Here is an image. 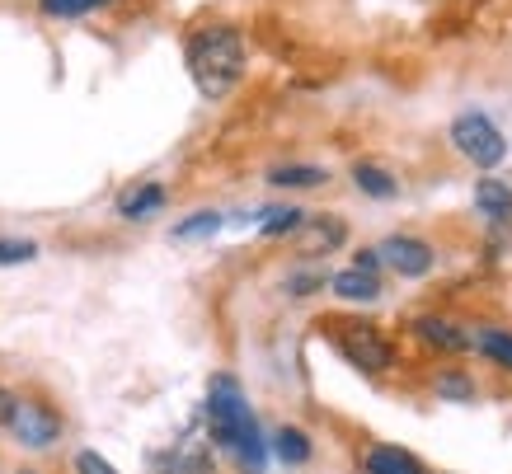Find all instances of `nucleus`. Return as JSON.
Masks as SVG:
<instances>
[{"label":"nucleus","mask_w":512,"mask_h":474,"mask_svg":"<svg viewBox=\"0 0 512 474\" xmlns=\"http://www.w3.org/2000/svg\"><path fill=\"white\" fill-rule=\"evenodd\" d=\"M207 432H212V442L221 451H231L245 474L264 470L268 460L264 432L254 423V409H249V399L235 376H212V385H207Z\"/></svg>","instance_id":"obj_1"},{"label":"nucleus","mask_w":512,"mask_h":474,"mask_svg":"<svg viewBox=\"0 0 512 474\" xmlns=\"http://www.w3.org/2000/svg\"><path fill=\"white\" fill-rule=\"evenodd\" d=\"M188 76L207 99H226L245 76V38L231 24H207L188 38Z\"/></svg>","instance_id":"obj_2"},{"label":"nucleus","mask_w":512,"mask_h":474,"mask_svg":"<svg viewBox=\"0 0 512 474\" xmlns=\"http://www.w3.org/2000/svg\"><path fill=\"white\" fill-rule=\"evenodd\" d=\"M334 329V343H339V352L353 362L357 371H367V376H381V371L395 362V348H390V338L376 329V324L367 320H334L329 324Z\"/></svg>","instance_id":"obj_3"},{"label":"nucleus","mask_w":512,"mask_h":474,"mask_svg":"<svg viewBox=\"0 0 512 474\" xmlns=\"http://www.w3.org/2000/svg\"><path fill=\"white\" fill-rule=\"evenodd\" d=\"M451 146L480 169L503 165V155H508V137L489 123V113H480V108H470V113H461V118L451 123Z\"/></svg>","instance_id":"obj_4"},{"label":"nucleus","mask_w":512,"mask_h":474,"mask_svg":"<svg viewBox=\"0 0 512 474\" xmlns=\"http://www.w3.org/2000/svg\"><path fill=\"white\" fill-rule=\"evenodd\" d=\"M10 432L19 437V446L47 451V446H57V437H62V413L52 409V404H43V399H19L15 418H10Z\"/></svg>","instance_id":"obj_5"},{"label":"nucleus","mask_w":512,"mask_h":474,"mask_svg":"<svg viewBox=\"0 0 512 474\" xmlns=\"http://www.w3.org/2000/svg\"><path fill=\"white\" fill-rule=\"evenodd\" d=\"M376 259L386 263V268H395L400 277H428L437 268L433 245H423L414 235H390L386 245L376 249Z\"/></svg>","instance_id":"obj_6"},{"label":"nucleus","mask_w":512,"mask_h":474,"mask_svg":"<svg viewBox=\"0 0 512 474\" xmlns=\"http://www.w3.org/2000/svg\"><path fill=\"white\" fill-rule=\"evenodd\" d=\"M343 240H348V226H343L339 216H306V221H301V230H296V245H301V254H306V259L339 249Z\"/></svg>","instance_id":"obj_7"},{"label":"nucleus","mask_w":512,"mask_h":474,"mask_svg":"<svg viewBox=\"0 0 512 474\" xmlns=\"http://www.w3.org/2000/svg\"><path fill=\"white\" fill-rule=\"evenodd\" d=\"M475 207L494 230H512V188L503 179H480L475 184Z\"/></svg>","instance_id":"obj_8"},{"label":"nucleus","mask_w":512,"mask_h":474,"mask_svg":"<svg viewBox=\"0 0 512 474\" xmlns=\"http://www.w3.org/2000/svg\"><path fill=\"white\" fill-rule=\"evenodd\" d=\"M414 334H419V343H428V348L437 352H466L470 348V334L461 329V324H447L437 320V315H419V320L409 324Z\"/></svg>","instance_id":"obj_9"},{"label":"nucleus","mask_w":512,"mask_h":474,"mask_svg":"<svg viewBox=\"0 0 512 474\" xmlns=\"http://www.w3.org/2000/svg\"><path fill=\"white\" fill-rule=\"evenodd\" d=\"M362 470L367 474H423V460L414 456V451H404V446H372L367 451V460H362Z\"/></svg>","instance_id":"obj_10"},{"label":"nucleus","mask_w":512,"mask_h":474,"mask_svg":"<svg viewBox=\"0 0 512 474\" xmlns=\"http://www.w3.org/2000/svg\"><path fill=\"white\" fill-rule=\"evenodd\" d=\"M160 207H165V184H137L118 198V216H127V221H146Z\"/></svg>","instance_id":"obj_11"},{"label":"nucleus","mask_w":512,"mask_h":474,"mask_svg":"<svg viewBox=\"0 0 512 474\" xmlns=\"http://www.w3.org/2000/svg\"><path fill=\"white\" fill-rule=\"evenodd\" d=\"M334 296H343V301H353V306H362V301H376L381 296V277L376 273H362V268H343L334 282Z\"/></svg>","instance_id":"obj_12"},{"label":"nucleus","mask_w":512,"mask_h":474,"mask_svg":"<svg viewBox=\"0 0 512 474\" xmlns=\"http://www.w3.org/2000/svg\"><path fill=\"white\" fill-rule=\"evenodd\" d=\"M353 184L367 193V198H395L400 193V184H395V174L390 169H381V165H372V160H357L353 165Z\"/></svg>","instance_id":"obj_13"},{"label":"nucleus","mask_w":512,"mask_h":474,"mask_svg":"<svg viewBox=\"0 0 512 474\" xmlns=\"http://www.w3.org/2000/svg\"><path fill=\"white\" fill-rule=\"evenodd\" d=\"M273 456H278L282 465H306V460H311V437L301 428H292V423H282V428L273 432Z\"/></svg>","instance_id":"obj_14"},{"label":"nucleus","mask_w":512,"mask_h":474,"mask_svg":"<svg viewBox=\"0 0 512 474\" xmlns=\"http://www.w3.org/2000/svg\"><path fill=\"white\" fill-rule=\"evenodd\" d=\"M268 184H278V188H320V184H329V169H320V165H278L273 174H268Z\"/></svg>","instance_id":"obj_15"},{"label":"nucleus","mask_w":512,"mask_h":474,"mask_svg":"<svg viewBox=\"0 0 512 474\" xmlns=\"http://www.w3.org/2000/svg\"><path fill=\"white\" fill-rule=\"evenodd\" d=\"M470 348H480L489 362L512 371V329H480V334L470 338Z\"/></svg>","instance_id":"obj_16"},{"label":"nucleus","mask_w":512,"mask_h":474,"mask_svg":"<svg viewBox=\"0 0 512 474\" xmlns=\"http://www.w3.org/2000/svg\"><path fill=\"white\" fill-rule=\"evenodd\" d=\"M433 395L437 399H456V404H470L475 399V381H470L466 371H442L433 381Z\"/></svg>","instance_id":"obj_17"},{"label":"nucleus","mask_w":512,"mask_h":474,"mask_svg":"<svg viewBox=\"0 0 512 474\" xmlns=\"http://www.w3.org/2000/svg\"><path fill=\"white\" fill-rule=\"evenodd\" d=\"M301 221H306V212L301 207H273V212H264V235L268 240H278V235H296L301 230Z\"/></svg>","instance_id":"obj_18"},{"label":"nucleus","mask_w":512,"mask_h":474,"mask_svg":"<svg viewBox=\"0 0 512 474\" xmlns=\"http://www.w3.org/2000/svg\"><path fill=\"white\" fill-rule=\"evenodd\" d=\"M221 230V212H193L174 226V240H207Z\"/></svg>","instance_id":"obj_19"},{"label":"nucleus","mask_w":512,"mask_h":474,"mask_svg":"<svg viewBox=\"0 0 512 474\" xmlns=\"http://www.w3.org/2000/svg\"><path fill=\"white\" fill-rule=\"evenodd\" d=\"M113 0H38V10L52 19H76V15H90V10H104Z\"/></svg>","instance_id":"obj_20"},{"label":"nucleus","mask_w":512,"mask_h":474,"mask_svg":"<svg viewBox=\"0 0 512 474\" xmlns=\"http://www.w3.org/2000/svg\"><path fill=\"white\" fill-rule=\"evenodd\" d=\"M282 287H287V296H292V301H306V296H315V291L325 287V273H287V282H282Z\"/></svg>","instance_id":"obj_21"},{"label":"nucleus","mask_w":512,"mask_h":474,"mask_svg":"<svg viewBox=\"0 0 512 474\" xmlns=\"http://www.w3.org/2000/svg\"><path fill=\"white\" fill-rule=\"evenodd\" d=\"M38 259V245L33 240H0V268H15V263Z\"/></svg>","instance_id":"obj_22"},{"label":"nucleus","mask_w":512,"mask_h":474,"mask_svg":"<svg viewBox=\"0 0 512 474\" xmlns=\"http://www.w3.org/2000/svg\"><path fill=\"white\" fill-rule=\"evenodd\" d=\"M76 474H118L99 451H76Z\"/></svg>","instance_id":"obj_23"},{"label":"nucleus","mask_w":512,"mask_h":474,"mask_svg":"<svg viewBox=\"0 0 512 474\" xmlns=\"http://www.w3.org/2000/svg\"><path fill=\"white\" fill-rule=\"evenodd\" d=\"M15 404H19V399L10 395L5 385H0V428H10V418H15Z\"/></svg>","instance_id":"obj_24"},{"label":"nucleus","mask_w":512,"mask_h":474,"mask_svg":"<svg viewBox=\"0 0 512 474\" xmlns=\"http://www.w3.org/2000/svg\"><path fill=\"white\" fill-rule=\"evenodd\" d=\"M353 268H362V273H376V268H381V259H376V249H357Z\"/></svg>","instance_id":"obj_25"},{"label":"nucleus","mask_w":512,"mask_h":474,"mask_svg":"<svg viewBox=\"0 0 512 474\" xmlns=\"http://www.w3.org/2000/svg\"><path fill=\"white\" fill-rule=\"evenodd\" d=\"M19 474H38V470H19Z\"/></svg>","instance_id":"obj_26"}]
</instances>
